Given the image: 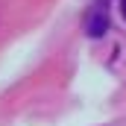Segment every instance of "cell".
I'll list each match as a JSON object with an SVG mask.
<instances>
[{
  "label": "cell",
  "mask_w": 126,
  "mask_h": 126,
  "mask_svg": "<svg viewBox=\"0 0 126 126\" xmlns=\"http://www.w3.org/2000/svg\"><path fill=\"white\" fill-rule=\"evenodd\" d=\"M85 32L91 38H103L109 32V0H94L91 12L85 15Z\"/></svg>",
  "instance_id": "cell-1"
},
{
  "label": "cell",
  "mask_w": 126,
  "mask_h": 126,
  "mask_svg": "<svg viewBox=\"0 0 126 126\" xmlns=\"http://www.w3.org/2000/svg\"><path fill=\"white\" fill-rule=\"evenodd\" d=\"M120 15H123V21H126V0H120Z\"/></svg>",
  "instance_id": "cell-2"
}]
</instances>
